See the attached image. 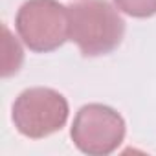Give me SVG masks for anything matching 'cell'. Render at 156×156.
<instances>
[{
	"mask_svg": "<svg viewBox=\"0 0 156 156\" xmlns=\"http://www.w3.org/2000/svg\"><path fill=\"white\" fill-rule=\"evenodd\" d=\"M70 41L85 57L114 51L125 37V20L108 0H85L68 6Z\"/></svg>",
	"mask_w": 156,
	"mask_h": 156,
	"instance_id": "cell-1",
	"label": "cell"
},
{
	"mask_svg": "<svg viewBox=\"0 0 156 156\" xmlns=\"http://www.w3.org/2000/svg\"><path fill=\"white\" fill-rule=\"evenodd\" d=\"M15 30L31 51H53L70 41L68 6L57 0H26L17 11Z\"/></svg>",
	"mask_w": 156,
	"mask_h": 156,
	"instance_id": "cell-2",
	"label": "cell"
},
{
	"mask_svg": "<svg viewBox=\"0 0 156 156\" xmlns=\"http://www.w3.org/2000/svg\"><path fill=\"white\" fill-rule=\"evenodd\" d=\"M66 98L48 87H33L20 92L11 108L15 129L31 140H42L59 132L68 121Z\"/></svg>",
	"mask_w": 156,
	"mask_h": 156,
	"instance_id": "cell-3",
	"label": "cell"
},
{
	"mask_svg": "<svg viewBox=\"0 0 156 156\" xmlns=\"http://www.w3.org/2000/svg\"><path fill=\"white\" fill-rule=\"evenodd\" d=\"M127 125L123 116L103 103H88L77 110L70 138L73 145L88 156L112 154L125 140Z\"/></svg>",
	"mask_w": 156,
	"mask_h": 156,
	"instance_id": "cell-4",
	"label": "cell"
},
{
	"mask_svg": "<svg viewBox=\"0 0 156 156\" xmlns=\"http://www.w3.org/2000/svg\"><path fill=\"white\" fill-rule=\"evenodd\" d=\"M4 30V68H2V75L4 77H9L13 73L19 72L22 61H24V53H22V48L20 44L11 37L8 26H2Z\"/></svg>",
	"mask_w": 156,
	"mask_h": 156,
	"instance_id": "cell-5",
	"label": "cell"
},
{
	"mask_svg": "<svg viewBox=\"0 0 156 156\" xmlns=\"http://www.w3.org/2000/svg\"><path fill=\"white\" fill-rule=\"evenodd\" d=\"M114 6L132 19H151L156 15V0H114Z\"/></svg>",
	"mask_w": 156,
	"mask_h": 156,
	"instance_id": "cell-6",
	"label": "cell"
}]
</instances>
